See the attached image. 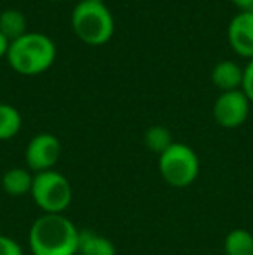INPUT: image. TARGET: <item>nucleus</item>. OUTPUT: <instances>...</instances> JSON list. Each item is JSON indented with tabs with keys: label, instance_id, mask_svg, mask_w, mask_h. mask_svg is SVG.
Instances as JSON below:
<instances>
[{
	"label": "nucleus",
	"instance_id": "obj_1",
	"mask_svg": "<svg viewBox=\"0 0 253 255\" xmlns=\"http://www.w3.org/2000/svg\"><path fill=\"white\" fill-rule=\"evenodd\" d=\"M80 229L64 214H42L28 233L31 255H77Z\"/></svg>",
	"mask_w": 253,
	"mask_h": 255
},
{
	"label": "nucleus",
	"instance_id": "obj_2",
	"mask_svg": "<svg viewBox=\"0 0 253 255\" xmlns=\"http://www.w3.org/2000/svg\"><path fill=\"white\" fill-rule=\"evenodd\" d=\"M58 57V47L49 35L40 31H28L23 37L9 44L7 63L16 73L35 77L54 64Z\"/></svg>",
	"mask_w": 253,
	"mask_h": 255
},
{
	"label": "nucleus",
	"instance_id": "obj_3",
	"mask_svg": "<svg viewBox=\"0 0 253 255\" xmlns=\"http://www.w3.org/2000/svg\"><path fill=\"white\" fill-rule=\"evenodd\" d=\"M71 28L87 45H104L113 38L115 19L102 0H80L71 10Z\"/></svg>",
	"mask_w": 253,
	"mask_h": 255
},
{
	"label": "nucleus",
	"instance_id": "obj_4",
	"mask_svg": "<svg viewBox=\"0 0 253 255\" xmlns=\"http://www.w3.org/2000/svg\"><path fill=\"white\" fill-rule=\"evenodd\" d=\"M158 168L169 186L177 189L189 188L199 175V158L191 146L173 142L158 156Z\"/></svg>",
	"mask_w": 253,
	"mask_h": 255
},
{
	"label": "nucleus",
	"instance_id": "obj_5",
	"mask_svg": "<svg viewBox=\"0 0 253 255\" xmlns=\"http://www.w3.org/2000/svg\"><path fill=\"white\" fill-rule=\"evenodd\" d=\"M30 195L44 214H63L71 205L73 188L66 175L52 168L33 175Z\"/></svg>",
	"mask_w": 253,
	"mask_h": 255
},
{
	"label": "nucleus",
	"instance_id": "obj_6",
	"mask_svg": "<svg viewBox=\"0 0 253 255\" xmlns=\"http://www.w3.org/2000/svg\"><path fill=\"white\" fill-rule=\"evenodd\" d=\"M61 156V142L54 134L42 132L31 137L24 149L26 168L33 174L45 170H52Z\"/></svg>",
	"mask_w": 253,
	"mask_h": 255
},
{
	"label": "nucleus",
	"instance_id": "obj_7",
	"mask_svg": "<svg viewBox=\"0 0 253 255\" xmlns=\"http://www.w3.org/2000/svg\"><path fill=\"white\" fill-rule=\"evenodd\" d=\"M250 99L241 91L220 92L213 103V118L224 128H238L248 120Z\"/></svg>",
	"mask_w": 253,
	"mask_h": 255
},
{
	"label": "nucleus",
	"instance_id": "obj_8",
	"mask_svg": "<svg viewBox=\"0 0 253 255\" xmlns=\"http://www.w3.org/2000/svg\"><path fill=\"white\" fill-rule=\"evenodd\" d=\"M227 38L234 52L253 59V10H240L231 19Z\"/></svg>",
	"mask_w": 253,
	"mask_h": 255
},
{
	"label": "nucleus",
	"instance_id": "obj_9",
	"mask_svg": "<svg viewBox=\"0 0 253 255\" xmlns=\"http://www.w3.org/2000/svg\"><path fill=\"white\" fill-rule=\"evenodd\" d=\"M212 82L220 92L240 91L243 84V68L231 59H224L213 66Z\"/></svg>",
	"mask_w": 253,
	"mask_h": 255
},
{
	"label": "nucleus",
	"instance_id": "obj_10",
	"mask_svg": "<svg viewBox=\"0 0 253 255\" xmlns=\"http://www.w3.org/2000/svg\"><path fill=\"white\" fill-rule=\"evenodd\" d=\"M77 255H116V247L108 236L94 229H80Z\"/></svg>",
	"mask_w": 253,
	"mask_h": 255
},
{
	"label": "nucleus",
	"instance_id": "obj_11",
	"mask_svg": "<svg viewBox=\"0 0 253 255\" xmlns=\"http://www.w3.org/2000/svg\"><path fill=\"white\" fill-rule=\"evenodd\" d=\"M33 172L23 167L9 168L2 175V189L9 196H24L31 191L33 186Z\"/></svg>",
	"mask_w": 253,
	"mask_h": 255
},
{
	"label": "nucleus",
	"instance_id": "obj_12",
	"mask_svg": "<svg viewBox=\"0 0 253 255\" xmlns=\"http://www.w3.org/2000/svg\"><path fill=\"white\" fill-rule=\"evenodd\" d=\"M0 31L9 42L28 33L26 16L19 9H5L0 12Z\"/></svg>",
	"mask_w": 253,
	"mask_h": 255
},
{
	"label": "nucleus",
	"instance_id": "obj_13",
	"mask_svg": "<svg viewBox=\"0 0 253 255\" xmlns=\"http://www.w3.org/2000/svg\"><path fill=\"white\" fill-rule=\"evenodd\" d=\"M226 255H253V235L248 229L236 228L224 238Z\"/></svg>",
	"mask_w": 253,
	"mask_h": 255
},
{
	"label": "nucleus",
	"instance_id": "obj_14",
	"mask_svg": "<svg viewBox=\"0 0 253 255\" xmlns=\"http://www.w3.org/2000/svg\"><path fill=\"white\" fill-rule=\"evenodd\" d=\"M23 118L12 104L0 103V141H9L19 134Z\"/></svg>",
	"mask_w": 253,
	"mask_h": 255
},
{
	"label": "nucleus",
	"instance_id": "obj_15",
	"mask_svg": "<svg viewBox=\"0 0 253 255\" xmlns=\"http://www.w3.org/2000/svg\"><path fill=\"white\" fill-rule=\"evenodd\" d=\"M173 142L175 141L172 139V132L167 127H163V125H153V127H149L148 130L144 132L146 148L151 153H156L158 156L165 151V149H169Z\"/></svg>",
	"mask_w": 253,
	"mask_h": 255
},
{
	"label": "nucleus",
	"instance_id": "obj_16",
	"mask_svg": "<svg viewBox=\"0 0 253 255\" xmlns=\"http://www.w3.org/2000/svg\"><path fill=\"white\" fill-rule=\"evenodd\" d=\"M0 255H24V252L14 238L0 235Z\"/></svg>",
	"mask_w": 253,
	"mask_h": 255
},
{
	"label": "nucleus",
	"instance_id": "obj_17",
	"mask_svg": "<svg viewBox=\"0 0 253 255\" xmlns=\"http://www.w3.org/2000/svg\"><path fill=\"white\" fill-rule=\"evenodd\" d=\"M241 91L250 99V103H253V59L248 61V64L243 68V84H241Z\"/></svg>",
	"mask_w": 253,
	"mask_h": 255
},
{
	"label": "nucleus",
	"instance_id": "obj_18",
	"mask_svg": "<svg viewBox=\"0 0 253 255\" xmlns=\"http://www.w3.org/2000/svg\"><path fill=\"white\" fill-rule=\"evenodd\" d=\"M241 10H253V0H231Z\"/></svg>",
	"mask_w": 253,
	"mask_h": 255
},
{
	"label": "nucleus",
	"instance_id": "obj_19",
	"mask_svg": "<svg viewBox=\"0 0 253 255\" xmlns=\"http://www.w3.org/2000/svg\"><path fill=\"white\" fill-rule=\"evenodd\" d=\"M9 44H10V42L7 40V38L2 35V31H0V59L7 56V51H9Z\"/></svg>",
	"mask_w": 253,
	"mask_h": 255
},
{
	"label": "nucleus",
	"instance_id": "obj_20",
	"mask_svg": "<svg viewBox=\"0 0 253 255\" xmlns=\"http://www.w3.org/2000/svg\"><path fill=\"white\" fill-rule=\"evenodd\" d=\"M51 2H58V0H51Z\"/></svg>",
	"mask_w": 253,
	"mask_h": 255
}]
</instances>
